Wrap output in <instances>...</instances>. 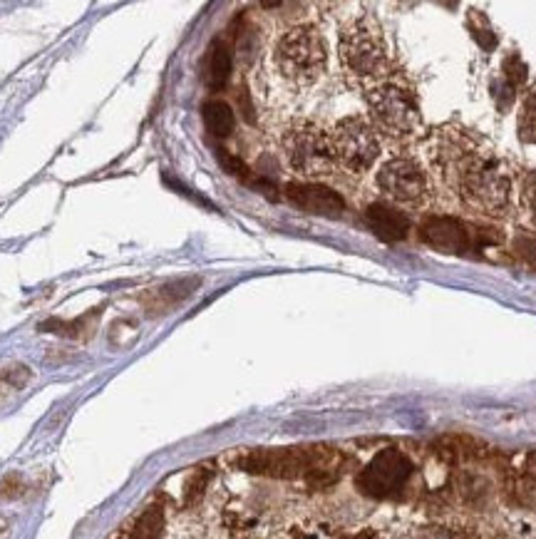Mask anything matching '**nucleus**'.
Masks as SVG:
<instances>
[{"label": "nucleus", "mask_w": 536, "mask_h": 539, "mask_svg": "<svg viewBox=\"0 0 536 539\" xmlns=\"http://www.w3.org/2000/svg\"><path fill=\"white\" fill-rule=\"evenodd\" d=\"M273 68L293 87L316 85L328 68L326 38L308 23L293 25L273 45Z\"/></svg>", "instance_id": "4"}, {"label": "nucleus", "mask_w": 536, "mask_h": 539, "mask_svg": "<svg viewBox=\"0 0 536 539\" xmlns=\"http://www.w3.org/2000/svg\"><path fill=\"white\" fill-rule=\"evenodd\" d=\"M338 60L345 80L360 92L373 90L395 73L383 28L375 23L373 15H358L343 25L338 40Z\"/></svg>", "instance_id": "2"}, {"label": "nucleus", "mask_w": 536, "mask_h": 539, "mask_svg": "<svg viewBox=\"0 0 536 539\" xmlns=\"http://www.w3.org/2000/svg\"><path fill=\"white\" fill-rule=\"evenodd\" d=\"M365 219H368V227L385 241L405 239L407 231H410V219L405 217L402 209L393 207V204H370Z\"/></svg>", "instance_id": "10"}, {"label": "nucleus", "mask_w": 536, "mask_h": 539, "mask_svg": "<svg viewBox=\"0 0 536 539\" xmlns=\"http://www.w3.org/2000/svg\"><path fill=\"white\" fill-rule=\"evenodd\" d=\"M281 150L288 167L306 182L331 177L338 169L333 159L331 130L321 127L318 122L306 120V117L288 122L281 135Z\"/></svg>", "instance_id": "5"}, {"label": "nucleus", "mask_w": 536, "mask_h": 539, "mask_svg": "<svg viewBox=\"0 0 536 539\" xmlns=\"http://www.w3.org/2000/svg\"><path fill=\"white\" fill-rule=\"evenodd\" d=\"M375 184L398 209H425L435 192L427 167L412 154H393L385 159L375 174Z\"/></svg>", "instance_id": "6"}, {"label": "nucleus", "mask_w": 536, "mask_h": 539, "mask_svg": "<svg viewBox=\"0 0 536 539\" xmlns=\"http://www.w3.org/2000/svg\"><path fill=\"white\" fill-rule=\"evenodd\" d=\"M412 470H415V467H412V462L405 453L388 448L375 455V458L360 470L355 485H358V490L363 492L365 497L390 500V497H398L400 492L405 490L412 477Z\"/></svg>", "instance_id": "8"}, {"label": "nucleus", "mask_w": 536, "mask_h": 539, "mask_svg": "<svg viewBox=\"0 0 536 539\" xmlns=\"http://www.w3.org/2000/svg\"><path fill=\"white\" fill-rule=\"evenodd\" d=\"M201 115H204V125L206 130L214 137H229L236 127V117L234 110H231L226 102L221 100H209L204 107H201Z\"/></svg>", "instance_id": "12"}, {"label": "nucleus", "mask_w": 536, "mask_h": 539, "mask_svg": "<svg viewBox=\"0 0 536 539\" xmlns=\"http://www.w3.org/2000/svg\"><path fill=\"white\" fill-rule=\"evenodd\" d=\"M427 162L447 189L472 212L504 217L512 207V179L482 135L457 122L432 130Z\"/></svg>", "instance_id": "1"}, {"label": "nucleus", "mask_w": 536, "mask_h": 539, "mask_svg": "<svg viewBox=\"0 0 536 539\" xmlns=\"http://www.w3.org/2000/svg\"><path fill=\"white\" fill-rule=\"evenodd\" d=\"M288 199L306 214L318 217H340L345 212V202L338 192L321 182H293L286 187Z\"/></svg>", "instance_id": "9"}, {"label": "nucleus", "mask_w": 536, "mask_h": 539, "mask_svg": "<svg viewBox=\"0 0 536 539\" xmlns=\"http://www.w3.org/2000/svg\"><path fill=\"white\" fill-rule=\"evenodd\" d=\"M517 132L519 140L527 142V145H536V87L524 95L522 110H519L517 120Z\"/></svg>", "instance_id": "14"}, {"label": "nucleus", "mask_w": 536, "mask_h": 539, "mask_svg": "<svg viewBox=\"0 0 536 539\" xmlns=\"http://www.w3.org/2000/svg\"><path fill=\"white\" fill-rule=\"evenodd\" d=\"M164 530L162 507H147L137 520L122 527L112 539H159Z\"/></svg>", "instance_id": "11"}, {"label": "nucleus", "mask_w": 536, "mask_h": 539, "mask_svg": "<svg viewBox=\"0 0 536 539\" xmlns=\"http://www.w3.org/2000/svg\"><path fill=\"white\" fill-rule=\"evenodd\" d=\"M368 102L370 125L378 135L390 140H412L422 130V105L415 85L400 73H393L388 80L365 92Z\"/></svg>", "instance_id": "3"}, {"label": "nucleus", "mask_w": 536, "mask_h": 539, "mask_svg": "<svg viewBox=\"0 0 536 539\" xmlns=\"http://www.w3.org/2000/svg\"><path fill=\"white\" fill-rule=\"evenodd\" d=\"M522 204L524 209L532 217L534 227H536V172H529L522 182Z\"/></svg>", "instance_id": "15"}, {"label": "nucleus", "mask_w": 536, "mask_h": 539, "mask_svg": "<svg viewBox=\"0 0 536 539\" xmlns=\"http://www.w3.org/2000/svg\"><path fill=\"white\" fill-rule=\"evenodd\" d=\"M0 539H8V520L0 517Z\"/></svg>", "instance_id": "16"}, {"label": "nucleus", "mask_w": 536, "mask_h": 539, "mask_svg": "<svg viewBox=\"0 0 536 539\" xmlns=\"http://www.w3.org/2000/svg\"><path fill=\"white\" fill-rule=\"evenodd\" d=\"M331 147L335 167L350 174H365L380 159V135L370 125L368 117L348 115L335 122L331 130Z\"/></svg>", "instance_id": "7"}, {"label": "nucleus", "mask_w": 536, "mask_h": 539, "mask_svg": "<svg viewBox=\"0 0 536 539\" xmlns=\"http://www.w3.org/2000/svg\"><path fill=\"white\" fill-rule=\"evenodd\" d=\"M231 68H234V63H231L229 48L224 43H216L209 50V58H206V82H209V87L221 90L229 82Z\"/></svg>", "instance_id": "13"}]
</instances>
